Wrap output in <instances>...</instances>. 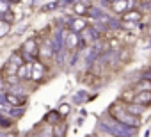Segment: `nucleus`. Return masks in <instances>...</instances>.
I'll return each instance as SVG.
<instances>
[{
    "mask_svg": "<svg viewBox=\"0 0 151 137\" xmlns=\"http://www.w3.org/2000/svg\"><path fill=\"white\" fill-rule=\"evenodd\" d=\"M130 9H135L133 6H132V0H117V2H112V11L116 13V14H124L126 11H130Z\"/></svg>",
    "mask_w": 151,
    "mask_h": 137,
    "instance_id": "nucleus-1",
    "label": "nucleus"
},
{
    "mask_svg": "<svg viewBox=\"0 0 151 137\" xmlns=\"http://www.w3.org/2000/svg\"><path fill=\"white\" fill-rule=\"evenodd\" d=\"M123 22H130V23H140L142 22V18H144V14L135 7V9H130V11H126L123 16Z\"/></svg>",
    "mask_w": 151,
    "mask_h": 137,
    "instance_id": "nucleus-2",
    "label": "nucleus"
},
{
    "mask_svg": "<svg viewBox=\"0 0 151 137\" xmlns=\"http://www.w3.org/2000/svg\"><path fill=\"white\" fill-rule=\"evenodd\" d=\"M4 100H6L7 103H11L13 107H20V105L25 103V98H20V96H16V94H11V93H7V91H4Z\"/></svg>",
    "mask_w": 151,
    "mask_h": 137,
    "instance_id": "nucleus-3",
    "label": "nucleus"
},
{
    "mask_svg": "<svg viewBox=\"0 0 151 137\" xmlns=\"http://www.w3.org/2000/svg\"><path fill=\"white\" fill-rule=\"evenodd\" d=\"M86 27H87V20L82 18V16H78L77 20L71 22V30H73V32H80V30H84Z\"/></svg>",
    "mask_w": 151,
    "mask_h": 137,
    "instance_id": "nucleus-4",
    "label": "nucleus"
},
{
    "mask_svg": "<svg viewBox=\"0 0 151 137\" xmlns=\"http://www.w3.org/2000/svg\"><path fill=\"white\" fill-rule=\"evenodd\" d=\"M124 110L139 118V116L144 112V107H142V105H137V103H126V105H124Z\"/></svg>",
    "mask_w": 151,
    "mask_h": 137,
    "instance_id": "nucleus-5",
    "label": "nucleus"
},
{
    "mask_svg": "<svg viewBox=\"0 0 151 137\" xmlns=\"http://www.w3.org/2000/svg\"><path fill=\"white\" fill-rule=\"evenodd\" d=\"M87 4H84V2H77V4H75L73 6V13L75 14H78V16H86L87 14Z\"/></svg>",
    "mask_w": 151,
    "mask_h": 137,
    "instance_id": "nucleus-6",
    "label": "nucleus"
},
{
    "mask_svg": "<svg viewBox=\"0 0 151 137\" xmlns=\"http://www.w3.org/2000/svg\"><path fill=\"white\" fill-rule=\"evenodd\" d=\"M43 71H45L43 64H39V62H34V70H32V80H39V79H43Z\"/></svg>",
    "mask_w": 151,
    "mask_h": 137,
    "instance_id": "nucleus-7",
    "label": "nucleus"
},
{
    "mask_svg": "<svg viewBox=\"0 0 151 137\" xmlns=\"http://www.w3.org/2000/svg\"><path fill=\"white\" fill-rule=\"evenodd\" d=\"M77 43H78L77 32H69V34H68V39H66V46H68L69 50H73L75 46H77Z\"/></svg>",
    "mask_w": 151,
    "mask_h": 137,
    "instance_id": "nucleus-8",
    "label": "nucleus"
},
{
    "mask_svg": "<svg viewBox=\"0 0 151 137\" xmlns=\"http://www.w3.org/2000/svg\"><path fill=\"white\" fill-rule=\"evenodd\" d=\"M135 89L142 91V93H151V82L149 80H140V82H137Z\"/></svg>",
    "mask_w": 151,
    "mask_h": 137,
    "instance_id": "nucleus-9",
    "label": "nucleus"
},
{
    "mask_svg": "<svg viewBox=\"0 0 151 137\" xmlns=\"http://www.w3.org/2000/svg\"><path fill=\"white\" fill-rule=\"evenodd\" d=\"M9 32H11V23L2 20V22H0V37H6Z\"/></svg>",
    "mask_w": 151,
    "mask_h": 137,
    "instance_id": "nucleus-10",
    "label": "nucleus"
},
{
    "mask_svg": "<svg viewBox=\"0 0 151 137\" xmlns=\"http://www.w3.org/2000/svg\"><path fill=\"white\" fill-rule=\"evenodd\" d=\"M36 48H37L36 39H30V41H27L23 45V52H29V53H36Z\"/></svg>",
    "mask_w": 151,
    "mask_h": 137,
    "instance_id": "nucleus-11",
    "label": "nucleus"
},
{
    "mask_svg": "<svg viewBox=\"0 0 151 137\" xmlns=\"http://www.w3.org/2000/svg\"><path fill=\"white\" fill-rule=\"evenodd\" d=\"M2 20H4V22H7V23H11V25H13V23H14V22H16V16H14V11H13V9H11V11H9V13H6V14H2Z\"/></svg>",
    "mask_w": 151,
    "mask_h": 137,
    "instance_id": "nucleus-12",
    "label": "nucleus"
},
{
    "mask_svg": "<svg viewBox=\"0 0 151 137\" xmlns=\"http://www.w3.org/2000/svg\"><path fill=\"white\" fill-rule=\"evenodd\" d=\"M9 0H2V2H0V13H2V14H6V13H9L13 7H9Z\"/></svg>",
    "mask_w": 151,
    "mask_h": 137,
    "instance_id": "nucleus-13",
    "label": "nucleus"
},
{
    "mask_svg": "<svg viewBox=\"0 0 151 137\" xmlns=\"http://www.w3.org/2000/svg\"><path fill=\"white\" fill-rule=\"evenodd\" d=\"M119 59H121V62H124L126 59H130V50L123 48V50H121V53H119Z\"/></svg>",
    "mask_w": 151,
    "mask_h": 137,
    "instance_id": "nucleus-14",
    "label": "nucleus"
},
{
    "mask_svg": "<svg viewBox=\"0 0 151 137\" xmlns=\"http://www.w3.org/2000/svg\"><path fill=\"white\" fill-rule=\"evenodd\" d=\"M69 110H71V107H69V105H68V103H62V105H60V107H59V112H60V114H62V116H66V114H68V112H69Z\"/></svg>",
    "mask_w": 151,
    "mask_h": 137,
    "instance_id": "nucleus-15",
    "label": "nucleus"
},
{
    "mask_svg": "<svg viewBox=\"0 0 151 137\" xmlns=\"http://www.w3.org/2000/svg\"><path fill=\"white\" fill-rule=\"evenodd\" d=\"M110 46H112V48H117V46H119V41H117V39H110Z\"/></svg>",
    "mask_w": 151,
    "mask_h": 137,
    "instance_id": "nucleus-16",
    "label": "nucleus"
},
{
    "mask_svg": "<svg viewBox=\"0 0 151 137\" xmlns=\"http://www.w3.org/2000/svg\"><path fill=\"white\" fill-rule=\"evenodd\" d=\"M4 137H16V135H14V133H6Z\"/></svg>",
    "mask_w": 151,
    "mask_h": 137,
    "instance_id": "nucleus-17",
    "label": "nucleus"
},
{
    "mask_svg": "<svg viewBox=\"0 0 151 137\" xmlns=\"http://www.w3.org/2000/svg\"><path fill=\"white\" fill-rule=\"evenodd\" d=\"M9 2H13V4H14V2H16V4H18V2H20V0H9Z\"/></svg>",
    "mask_w": 151,
    "mask_h": 137,
    "instance_id": "nucleus-18",
    "label": "nucleus"
},
{
    "mask_svg": "<svg viewBox=\"0 0 151 137\" xmlns=\"http://www.w3.org/2000/svg\"><path fill=\"white\" fill-rule=\"evenodd\" d=\"M109 2H110V4H112V2H117V0H109Z\"/></svg>",
    "mask_w": 151,
    "mask_h": 137,
    "instance_id": "nucleus-19",
    "label": "nucleus"
}]
</instances>
